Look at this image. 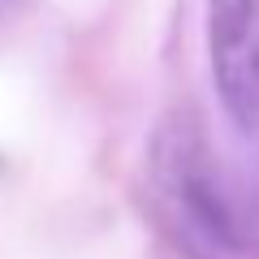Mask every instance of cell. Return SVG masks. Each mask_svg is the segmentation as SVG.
<instances>
[{"label":"cell","instance_id":"cell-2","mask_svg":"<svg viewBox=\"0 0 259 259\" xmlns=\"http://www.w3.org/2000/svg\"><path fill=\"white\" fill-rule=\"evenodd\" d=\"M207 61L229 121L259 130V0H207Z\"/></svg>","mask_w":259,"mask_h":259},{"label":"cell","instance_id":"cell-1","mask_svg":"<svg viewBox=\"0 0 259 259\" xmlns=\"http://www.w3.org/2000/svg\"><path fill=\"white\" fill-rule=\"evenodd\" d=\"M156 199L168 229L194 259H255L246 216L190 125L164 130L156 143Z\"/></svg>","mask_w":259,"mask_h":259}]
</instances>
